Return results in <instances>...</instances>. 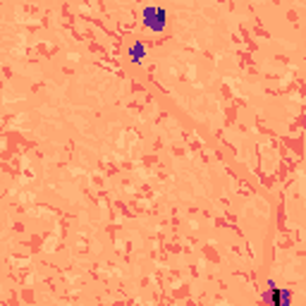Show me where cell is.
Listing matches in <instances>:
<instances>
[{"label":"cell","instance_id":"obj_1","mask_svg":"<svg viewBox=\"0 0 306 306\" xmlns=\"http://www.w3.org/2000/svg\"><path fill=\"white\" fill-rule=\"evenodd\" d=\"M144 17H146V27H151V29H163L165 27V12L163 10H146L144 12Z\"/></svg>","mask_w":306,"mask_h":306},{"label":"cell","instance_id":"obj_2","mask_svg":"<svg viewBox=\"0 0 306 306\" xmlns=\"http://www.w3.org/2000/svg\"><path fill=\"white\" fill-rule=\"evenodd\" d=\"M266 299H270L273 304H285V302H290V294H287V292H280L277 287H273L270 294H266Z\"/></svg>","mask_w":306,"mask_h":306}]
</instances>
